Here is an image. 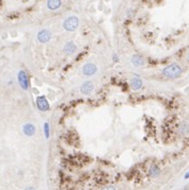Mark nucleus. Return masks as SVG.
Returning <instances> with one entry per match:
<instances>
[{"label": "nucleus", "mask_w": 189, "mask_h": 190, "mask_svg": "<svg viewBox=\"0 0 189 190\" xmlns=\"http://www.w3.org/2000/svg\"><path fill=\"white\" fill-rule=\"evenodd\" d=\"M162 73L167 79H177L183 73V69L179 64H171L164 68Z\"/></svg>", "instance_id": "1"}, {"label": "nucleus", "mask_w": 189, "mask_h": 190, "mask_svg": "<svg viewBox=\"0 0 189 190\" xmlns=\"http://www.w3.org/2000/svg\"><path fill=\"white\" fill-rule=\"evenodd\" d=\"M80 26V19L78 16L75 15H70L66 17L63 21V29L67 32H73L79 28Z\"/></svg>", "instance_id": "2"}, {"label": "nucleus", "mask_w": 189, "mask_h": 190, "mask_svg": "<svg viewBox=\"0 0 189 190\" xmlns=\"http://www.w3.org/2000/svg\"><path fill=\"white\" fill-rule=\"evenodd\" d=\"M17 81L21 89L28 90L30 88V79H29V74H28V72L26 70H19L18 71Z\"/></svg>", "instance_id": "3"}, {"label": "nucleus", "mask_w": 189, "mask_h": 190, "mask_svg": "<svg viewBox=\"0 0 189 190\" xmlns=\"http://www.w3.org/2000/svg\"><path fill=\"white\" fill-rule=\"evenodd\" d=\"M52 38V32L49 29H42L36 34V40L40 44H47Z\"/></svg>", "instance_id": "4"}, {"label": "nucleus", "mask_w": 189, "mask_h": 190, "mask_svg": "<svg viewBox=\"0 0 189 190\" xmlns=\"http://www.w3.org/2000/svg\"><path fill=\"white\" fill-rule=\"evenodd\" d=\"M98 72V67L94 63H86L82 67V73L85 77H92Z\"/></svg>", "instance_id": "5"}, {"label": "nucleus", "mask_w": 189, "mask_h": 190, "mask_svg": "<svg viewBox=\"0 0 189 190\" xmlns=\"http://www.w3.org/2000/svg\"><path fill=\"white\" fill-rule=\"evenodd\" d=\"M94 90V84L92 81H85L83 82L81 86H80V92L84 96H89L92 94V92Z\"/></svg>", "instance_id": "6"}, {"label": "nucleus", "mask_w": 189, "mask_h": 190, "mask_svg": "<svg viewBox=\"0 0 189 190\" xmlns=\"http://www.w3.org/2000/svg\"><path fill=\"white\" fill-rule=\"evenodd\" d=\"M36 106L40 112H47L49 111L50 105L48 102L47 98L45 96H37L36 97Z\"/></svg>", "instance_id": "7"}, {"label": "nucleus", "mask_w": 189, "mask_h": 190, "mask_svg": "<svg viewBox=\"0 0 189 190\" xmlns=\"http://www.w3.org/2000/svg\"><path fill=\"white\" fill-rule=\"evenodd\" d=\"M77 50H78L77 44H75V42H72V40H68V42H66L64 45V47H63V52L67 55L75 54Z\"/></svg>", "instance_id": "8"}, {"label": "nucleus", "mask_w": 189, "mask_h": 190, "mask_svg": "<svg viewBox=\"0 0 189 190\" xmlns=\"http://www.w3.org/2000/svg\"><path fill=\"white\" fill-rule=\"evenodd\" d=\"M23 133L28 137H32L36 134V126L32 122H27L23 125Z\"/></svg>", "instance_id": "9"}, {"label": "nucleus", "mask_w": 189, "mask_h": 190, "mask_svg": "<svg viewBox=\"0 0 189 190\" xmlns=\"http://www.w3.org/2000/svg\"><path fill=\"white\" fill-rule=\"evenodd\" d=\"M131 63L135 67H144L146 65V59L140 54H134L131 57Z\"/></svg>", "instance_id": "10"}, {"label": "nucleus", "mask_w": 189, "mask_h": 190, "mask_svg": "<svg viewBox=\"0 0 189 190\" xmlns=\"http://www.w3.org/2000/svg\"><path fill=\"white\" fill-rule=\"evenodd\" d=\"M144 85V82L140 79L139 77H134L131 79V82H130V86L133 90H139L140 88Z\"/></svg>", "instance_id": "11"}, {"label": "nucleus", "mask_w": 189, "mask_h": 190, "mask_svg": "<svg viewBox=\"0 0 189 190\" xmlns=\"http://www.w3.org/2000/svg\"><path fill=\"white\" fill-rule=\"evenodd\" d=\"M46 4L49 11H56L62 7V0H47Z\"/></svg>", "instance_id": "12"}, {"label": "nucleus", "mask_w": 189, "mask_h": 190, "mask_svg": "<svg viewBox=\"0 0 189 190\" xmlns=\"http://www.w3.org/2000/svg\"><path fill=\"white\" fill-rule=\"evenodd\" d=\"M149 174L151 178H157V176H159V174H160V169H159V167L157 165H152L151 167H150L149 169Z\"/></svg>", "instance_id": "13"}, {"label": "nucleus", "mask_w": 189, "mask_h": 190, "mask_svg": "<svg viewBox=\"0 0 189 190\" xmlns=\"http://www.w3.org/2000/svg\"><path fill=\"white\" fill-rule=\"evenodd\" d=\"M179 131H181V133L183 134H186L189 132V124L187 123V122H182L181 125H179Z\"/></svg>", "instance_id": "14"}, {"label": "nucleus", "mask_w": 189, "mask_h": 190, "mask_svg": "<svg viewBox=\"0 0 189 190\" xmlns=\"http://www.w3.org/2000/svg\"><path fill=\"white\" fill-rule=\"evenodd\" d=\"M44 133H45V137L46 138H49V135H50V125L48 122H46L44 124Z\"/></svg>", "instance_id": "15"}, {"label": "nucleus", "mask_w": 189, "mask_h": 190, "mask_svg": "<svg viewBox=\"0 0 189 190\" xmlns=\"http://www.w3.org/2000/svg\"><path fill=\"white\" fill-rule=\"evenodd\" d=\"M102 190H117V188L115 186H106L105 188H103Z\"/></svg>", "instance_id": "16"}, {"label": "nucleus", "mask_w": 189, "mask_h": 190, "mask_svg": "<svg viewBox=\"0 0 189 190\" xmlns=\"http://www.w3.org/2000/svg\"><path fill=\"white\" fill-rule=\"evenodd\" d=\"M23 190H36V189H35L34 187H32V186H28V187H26Z\"/></svg>", "instance_id": "17"}, {"label": "nucleus", "mask_w": 189, "mask_h": 190, "mask_svg": "<svg viewBox=\"0 0 189 190\" xmlns=\"http://www.w3.org/2000/svg\"><path fill=\"white\" fill-rule=\"evenodd\" d=\"M184 178H189V171H188V173H187V174H185Z\"/></svg>", "instance_id": "18"}, {"label": "nucleus", "mask_w": 189, "mask_h": 190, "mask_svg": "<svg viewBox=\"0 0 189 190\" xmlns=\"http://www.w3.org/2000/svg\"><path fill=\"white\" fill-rule=\"evenodd\" d=\"M188 59H189V51H188Z\"/></svg>", "instance_id": "19"}, {"label": "nucleus", "mask_w": 189, "mask_h": 190, "mask_svg": "<svg viewBox=\"0 0 189 190\" xmlns=\"http://www.w3.org/2000/svg\"><path fill=\"white\" fill-rule=\"evenodd\" d=\"M0 106H1V102H0Z\"/></svg>", "instance_id": "20"}, {"label": "nucleus", "mask_w": 189, "mask_h": 190, "mask_svg": "<svg viewBox=\"0 0 189 190\" xmlns=\"http://www.w3.org/2000/svg\"><path fill=\"white\" fill-rule=\"evenodd\" d=\"M185 190H187V189H185Z\"/></svg>", "instance_id": "21"}]
</instances>
